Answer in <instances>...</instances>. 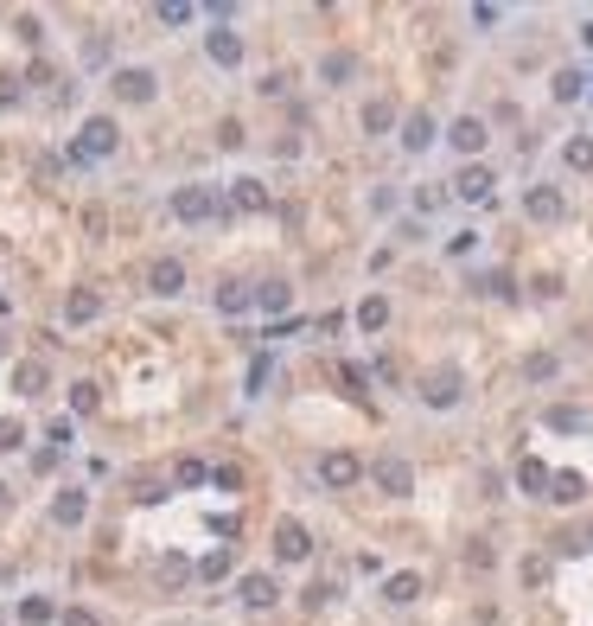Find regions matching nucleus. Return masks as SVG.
Listing matches in <instances>:
<instances>
[{
  "label": "nucleus",
  "instance_id": "nucleus-29",
  "mask_svg": "<svg viewBox=\"0 0 593 626\" xmlns=\"http://www.w3.org/2000/svg\"><path fill=\"white\" fill-rule=\"evenodd\" d=\"M198 569L185 563V556H166V563H160V588H179V582H192Z\"/></svg>",
  "mask_w": 593,
  "mask_h": 626
},
{
  "label": "nucleus",
  "instance_id": "nucleus-34",
  "mask_svg": "<svg viewBox=\"0 0 593 626\" xmlns=\"http://www.w3.org/2000/svg\"><path fill=\"white\" fill-rule=\"evenodd\" d=\"M20 620H26V626H45V620H51V601H39V594L20 601Z\"/></svg>",
  "mask_w": 593,
  "mask_h": 626
},
{
  "label": "nucleus",
  "instance_id": "nucleus-37",
  "mask_svg": "<svg viewBox=\"0 0 593 626\" xmlns=\"http://www.w3.org/2000/svg\"><path fill=\"white\" fill-rule=\"evenodd\" d=\"M574 96H580V71H562L555 77V103H574Z\"/></svg>",
  "mask_w": 593,
  "mask_h": 626
},
{
  "label": "nucleus",
  "instance_id": "nucleus-25",
  "mask_svg": "<svg viewBox=\"0 0 593 626\" xmlns=\"http://www.w3.org/2000/svg\"><path fill=\"white\" fill-rule=\"evenodd\" d=\"M13 390H20V396H39V390H45V365H39V358L13 365Z\"/></svg>",
  "mask_w": 593,
  "mask_h": 626
},
{
  "label": "nucleus",
  "instance_id": "nucleus-32",
  "mask_svg": "<svg viewBox=\"0 0 593 626\" xmlns=\"http://www.w3.org/2000/svg\"><path fill=\"white\" fill-rule=\"evenodd\" d=\"M217 576H230V556L224 549H211L204 563H198V582H217Z\"/></svg>",
  "mask_w": 593,
  "mask_h": 626
},
{
  "label": "nucleus",
  "instance_id": "nucleus-26",
  "mask_svg": "<svg viewBox=\"0 0 593 626\" xmlns=\"http://www.w3.org/2000/svg\"><path fill=\"white\" fill-rule=\"evenodd\" d=\"M555 371H562V358H555V352H530V358H524V377H530V384H549Z\"/></svg>",
  "mask_w": 593,
  "mask_h": 626
},
{
  "label": "nucleus",
  "instance_id": "nucleus-7",
  "mask_svg": "<svg viewBox=\"0 0 593 626\" xmlns=\"http://www.w3.org/2000/svg\"><path fill=\"white\" fill-rule=\"evenodd\" d=\"M370 473H377V485H383L390 499H402V493H415V467H409L402 454H383L377 467H370Z\"/></svg>",
  "mask_w": 593,
  "mask_h": 626
},
{
  "label": "nucleus",
  "instance_id": "nucleus-22",
  "mask_svg": "<svg viewBox=\"0 0 593 626\" xmlns=\"http://www.w3.org/2000/svg\"><path fill=\"white\" fill-rule=\"evenodd\" d=\"M96 307H103V301H96L90 288H70V301H64V320H70V326H84V320H96Z\"/></svg>",
  "mask_w": 593,
  "mask_h": 626
},
{
  "label": "nucleus",
  "instance_id": "nucleus-14",
  "mask_svg": "<svg viewBox=\"0 0 593 626\" xmlns=\"http://www.w3.org/2000/svg\"><path fill=\"white\" fill-rule=\"evenodd\" d=\"M402 148H409V154H427V148H434V115H427V109H415V115L402 122Z\"/></svg>",
  "mask_w": 593,
  "mask_h": 626
},
{
  "label": "nucleus",
  "instance_id": "nucleus-42",
  "mask_svg": "<svg viewBox=\"0 0 593 626\" xmlns=\"http://www.w3.org/2000/svg\"><path fill=\"white\" fill-rule=\"evenodd\" d=\"M64 626H96V620H90V613L77 607V613H64Z\"/></svg>",
  "mask_w": 593,
  "mask_h": 626
},
{
  "label": "nucleus",
  "instance_id": "nucleus-28",
  "mask_svg": "<svg viewBox=\"0 0 593 626\" xmlns=\"http://www.w3.org/2000/svg\"><path fill=\"white\" fill-rule=\"evenodd\" d=\"M562 160H568L574 173H593V141H587V134H574V141L562 148Z\"/></svg>",
  "mask_w": 593,
  "mask_h": 626
},
{
  "label": "nucleus",
  "instance_id": "nucleus-35",
  "mask_svg": "<svg viewBox=\"0 0 593 626\" xmlns=\"http://www.w3.org/2000/svg\"><path fill=\"white\" fill-rule=\"evenodd\" d=\"M549 429H562V435H568V429H587V415H580V409H549Z\"/></svg>",
  "mask_w": 593,
  "mask_h": 626
},
{
  "label": "nucleus",
  "instance_id": "nucleus-44",
  "mask_svg": "<svg viewBox=\"0 0 593 626\" xmlns=\"http://www.w3.org/2000/svg\"><path fill=\"white\" fill-rule=\"evenodd\" d=\"M0 512H7V485H0Z\"/></svg>",
  "mask_w": 593,
  "mask_h": 626
},
{
  "label": "nucleus",
  "instance_id": "nucleus-15",
  "mask_svg": "<svg viewBox=\"0 0 593 626\" xmlns=\"http://www.w3.org/2000/svg\"><path fill=\"white\" fill-rule=\"evenodd\" d=\"M230 204H237V212H268V186L262 179H237L230 186Z\"/></svg>",
  "mask_w": 593,
  "mask_h": 626
},
{
  "label": "nucleus",
  "instance_id": "nucleus-33",
  "mask_svg": "<svg viewBox=\"0 0 593 626\" xmlns=\"http://www.w3.org/2000/svg\"><path fill=\"white\" fill-rule=\"evenodd\" d=\"M84 64H90V71H96V64H109V32H90V39H84Z\"/></svg>",
  "mask_w": 593,
  "mask_h": 626
},
{
  "label": "nucleus",
  "instance_id": "nucleus-2",
  "mask_svg": "<svg viewBox=\"0 0 593 626\" xmlns=\"http://www.w3.org/2000/svg\"><path fill=\"white\" fill-rule=\"evenodd\" d=\"M173 212H179L185 224H204V218L224 212V198H217L211 186H179V192H173Z\"/></svg>",
  "mask_w": 593,
  "mask_h": 626
},
{
  "label": "nucleus",
  "instance_id": "nucleus-43",
  "mask_svg": "<svg viewBox=\"0 0 593 626\" xmlns=\"http://www.w3.org/2000/svg\"><path fill=\"white\" fill-rule=\"evenodd\" d=\"M580 549H593V524H587V531H580Z\"/></svg>",
  "mask_w": 593,
  "mask_h": 626
},
{
  "label": "nucleus",
  "instance_id": "nucleus-36",
  "mask_svg": "<svg viewBox=\"0 0 593 626\" xmlns=\"http://www.w3.org/2000/svg\"><path fill=\"white\" fill-rule=\"evenodd\" d=\"M154 20H160V26H185V20H192V7H179V0H166V7H154Z\"/></svg>",
  "mask_w": 593,
  "mask_h": 626
},
{
  "label": "nucleus",
  "instance_id": "nucleus-19",
  "mask_svg": "<svg viewBox=\"0 0 593 626\" xmlns=\"http://www.w3.org/2000/svg\"><path fill=\"white\" fill-rule=\"evenodd\" d=\"M517 485L536 493V499H549V467H543V460H517Z\"/></svg>",
  "mask_w": 593,
  "mask_h": 626
},
{
  "label": "nucleus",
  "instance_id": "nucleus-17",
  "mask_svg": "<svg viewBox=\"0 0 593 626\" xmlns=\"http://www.w3.org/2000/svg\"><path fill=\"white\" fill-rule=\"evenodd\" d=\"M549 499H555V505L587 499V479H580V473H549Z\"/></svg>",
  "mask_w": 593,
  "mask_h": 626
},
{
  "label": "nucleus",
  "instance_id": "nucleus-12",
  "mask_svg": "<svg viewBox=\"0 0 593 626\" xmlns=\"http://www.w3.org/2000/svg\"><path fill=\"white\" fill-rule=\"evenodd\" d=\"M491 186H498V179H491V167H466V173L454 179V192H460L466 204H485V198H491Z\"/></svg>",
  "mask_w": 593,
  "mask_h": 626
},
{
  "label": "nucleus",
  "instance_id": "nucleus-1",
  "mask_svg": "<svg viewBox=\"0 0 593 626\" xmlns=\"http://www.w3.org/2000/svg\"><path fill=\"white\" fill-rule=\"evenodd\" d=\"M115 148H121V128H115L109 115H90L84 134H77V148H70V160L90 167V160H103V154H115Z\"/></svg>",
  "mask_w": 593,
  "mask_h": 626
},
{
  "label": "nucleus",
  "instance_id": "nucleus-23",
  "mask_svg": "<svg viewBox=\"0 0 593 626\" xmlns=\"http://www.w3.org/2000/svg\"><path fill=\"white\" fill-rule=\"evenodd\" d=\"M357 326H364V332H383V326H390V301H383V295H364Z\"/></svg>",
  "mask_w": 593,
  "mask_h": 626
},
{
  "label": "nucleus",
  "instance_id": "nucleus-3",
  "mask_svg": "<svg viewBox=\"0 0 593 626\" xmlns=\"http://www.w3.org/2000/svg\"><path fill=\"white\" fill-rule=\"evenodd\" d=\"M460 390H466V377H460L454 365H440V371H427V377H421V403H427V409H454V403H460Z\"/></svg>",
  "mask_w": 593,
  "mask_h": 626
},
{
  "label": "nucleus",
  "instance_id": "nucleus-18",
  "mask_svg": "<svg viewBox=\"0 0 593 626\" xmlns=\"http://www.w3.org/2000/svg\"><path fill=\"white\" fill-rule=\"evenodd\" d=\"M51 518H58V524H84V518H90V499H84V493H58V499H51Z\"/></svg>",
  "mask_w": 593,
  "mask_h": 626
},
{
  "label": "nucleus",
  "instance_id": "nucleus-31",
  "mask_svg": "<svg viewBox=\"0 0 593 626\" xmlns=\"http://www.w3.org/2000/svg\"><path fill=\"white\" fill-rule=\"evenodd\" d=\"M96 403H103V390H96V384H70V415H90Z\"/></svg>",
  "mask_w": 593,
  "mask_h": 626
},
{
  "label": "nucleus",
  "instance_id": "nucleus-4",
  "mask_svg": "<svg viewBox=\"0 0 593 626\" xmlns=\"http://www.w3.org/2000/svg\"><path fill=\"white\" fill-rule=\"evenodd\" d=\"M274 556H281V563H307V556H313V531L301 518H281L274 524Z\"/></svg>",
  "mask_w": 593,
  "mask_h": 626
},
{
  "label": "nucleus",
  "instance_id": "nucleus-16",
  "mask_svg": "<svg viewBox=\"0 0 593 626\" xmlns=\"http://www.w3.org/2000/svg\"><path fill=\"white\" fill-rule=\"evenodd\" d=\"M249 301H256V288H243V282H217V313H249Z\"/></svg>",
  "mask_w": 593,
  "mask_h": 626
},
{
  "label": "nucleus",
  "instance_id": "nucleus-24",
  "mask_svg": "<svg viewBox=\"0 0 593 626\" xmlns=\"http://www.w3.org/2000/svg\"><path fill=\"white\" fill-rule=\"evenodd\" d=\"M390 128H396V103H383V96L364 103V134H390Z\"/></svg>",
  "mask_w": 593,
  "mask_h": 626
},
{
  "label": "nucleus",
  "instance_id": "nucleus-11",
  "mask_svg": "<svg viewBox=\"0 0 593 626\" xmlns=\"http://www.w3.org/2000/svg\"><path fill=\"white\" fill-rule=\"evenodd\" d=\"M447 141H454V154H479V148L491 141V134H485V122H479V115H460Z\"/></svg>",
  "mask_w": 593,
  "mask_h": 626
},
{
  "label": "nucleus",
  "instance_id": "nucleus-41",
  "mask_svg": "<svg viewBox=\"0 0 593 626\" xmlns=\"http://www.w3.org/2000/svg\"><path fill=\"white\" fill-rule=\"evenodd\" d=\"M13 96H20V84H13V77H0V103H13Z\"/></svg>",
  "mask_w": 593,
  "mask_h": 626
},
{
  "label": "nucleus",
  "instance_id": "nucleus-9",
  "mask_svg": "<svg viewBox=\"0 0 593 626\" xmlns=\"http://www.w3.org/2000/svg\"><path fill=\"white\" fill-rule=\"evenodd\" d=\"M109 84H115V96H121V103H154V90H160V77H154V71H115Z\"/></svg>",
  "mask_w": 593,
  "mask_h": 626
},
{
  "label": "nucleus",
  "instance_id": "nucleus-10",
  "mask_svg": "<svg viewBox=\"0 0 593 626\" xmlns=\"http://www.w3.org/2000/svg\"><path fill=\"white\" fill-rule=\"evenodd\" d=\"M524 212H530L536 224H555L568 204H562V192H555V186H530V192H524Z\"/></svg>",
  "mask_w": 593,
  "mask_h": 626
},
{
  "label": "nucleus",
  "instance_id": "nucleus-6",
  "mask_svg": "<svg viewBox=\"0 0 593 626\" xmlns=\"http://www.w3.org/2000/svg\"><path fill=\"white\" fill-rule=\"evenodd\" d=\"M204 51H211V64L237 71V64H243V32H237V26H211V32H204Z\"/></svg>",
  "mask_w": 593,
  "mask_h": 626
},
{
  "label": "nucleus",
  "instance_id": "nucleus-8",
  "mask_svg": "<svg viewBox=\"0 0 593 626\" xmlns=\"http://www.w3.org/2000/svg\"><path fill=\"white\" fill-rule=\"evenodd\" d=\"M147 288H154V295H179L185 288V262L179 256H154V262H147Z\"/></svg>",
  "mask_w": 593,
  "mask_h": 626
},
{
  "label": "nucleus",
  "instance_id": "nucleus-40",
  "mask_svg": "<svg viewBox=\"0 0 593 626\" xmlns=\"http://www.w3.org/2000/svg\"><path fill=\"white\" fill-rule=\"evenodd\" d=\"M466 563H472V569H491V543H485V537L466 543Z\"/></svg>",
  "mask_w": 593,
  "mask_h": 626
},
{
  "label": "nucleus",
  "instance_id": "nucleus-5",
  "mask_svg": "<svg viewBox=\"0 0 593 626\" xmlns=\"http://www.w3.org/2000/svg\"><path fill=\"white\" fill-rule=\"evenodd\" d=\"M319 479L332 485V493H351V485L364 479V460L345 454V448H332V454H319Z\"/></svg>",
  "mask_w": 593,
  "mask_h": 626
},
{
  "label": "nucleus",
  "instance_id": "nucleus-45",
  "mask_svg": "<svg viewBox=\"0 0 593 626\" xmlns=\"http://www.w3.org/2000/svg\"><path fill=\"white\" fill-rule=\"evenodd\" d=\"M0 352H7V339H0Z\"/></svg>",
  "mask_w": 593,
  "mask_h": 626
},
{
  "label": "nucleus",
  "instance_id": "nucleus-30",
  "mask_svg": "<svg viewBox=\"0 0 593 626\" xmlns=\"http://www.w3.org/2000/svg\"><path fill=\"white\" fill-rule=\"evenodd\" d=\"M173 479H179V485H204V479H211V467H204L198 454H185V460L173 467Z\"/></svg>",
  "mask_w": 593,
  "mask_h": 626
},
{
  "label": "nucleus",
  "instance_id": "nucleus-38",
  "mask_svg": "<svg viewBox=\"0 0 593 626\" xmlns=\"http://www.w3.org/2000/svg\"><path fill=\"white\" fill-rule=\"evenodd\" d=\"M479 288H485V295H498V301H510V295H517V288H510V275H479Z\"/></svg>",
  "mask_w": 593,
  "mask_h": 626
},
{
  "label": "nucleus",
  "instance_id": "nucleus-13",
  "mask_svg": "<svg viewBox=\"0 0 593 626\" xmlns=\"http://www.w3.org/2000/svg\"><path fill=\"white\" fill-rule=\"evenodd\" d=\"M237 594H243V607H256V613L281 601V588H274V576H243V582H237Z\"/></svg>",
  "mask_w": 593,
  "mask_h": 626
},
{
  "label": "nucleus",
  "instance_id": "nucleus-39",
  "mask_svg": "<svg viewBox=\"0 0 593 626\" xmlns=\"http://www.w3.org/2000/svg\"><path fill=\"white\" fill-rule=\"evenodd\" d=\"M20 435H26V429L13 422V415H0V454H7V448H20Z\"/></svg>",
  "mask_w": 593,
  "mask_h": 626
},
{
  "label": "nucleus",
  "instance_id": "nucleus-27",
  "mask_svg": "<svg viewBox=\"0 0 593 626\" xmlns=\"http://www.w3.org/2000/svg\"><path fill=\"white\" fill-rule=\"evenodd\" d=\"M351 71H357V58H351V51H326V64H319V77H326V84H345Z\"/></svg>",
  "mask_w": 593,
  "mask_h": 626
},
{
  "label": "nucleus",
  "instance_id": "nucleus-21",
  "mask_svg": "<svg viewBox=\"0 0 593 626\" xmlns=\"http://www.w3.org/2000/svg\"><path fill=\"white\" fill-rule=\"evenodd\" d=\"M415 594H421V576H415V569H402V576L383 582V601H396V607H409Z\"/></svg>",
  "mask_w": 593,
  "mask_h": 626
},
{
  "label": "nucleus",
  "instance_id": "nucleus-20",
  "mask_svg": "<svg viewBox=\"0 0 593 626\" xmlns=\"http://www.w3.org/2000/svg\"><path fill=\"white\" fill-rule=\"evenodd\" d=\"M256 307H262V313H287V307H293V288H287V282H262V288H256Z\"/></svg>",
  "mask_w": 593,
  "mask_h": 626
}]
</instances>
